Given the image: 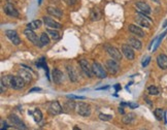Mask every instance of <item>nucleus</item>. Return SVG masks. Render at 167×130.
I'll return each mask as SVG.
<instances>
[{
	"label": "nucleus",
	"mask_w": 167,
	"mask_h": 130,
	"mask_svg": "<svg viewBox=\"0 0 167 130\" xmlns=\"http://www.w3.org/2000/svg\"><path fill=\"white\" fill-rule=\"evenodd\" d=\"M1 83L4 84L5 87H10L15 90H21L25 87V81L21 77H13V75H4L1 78Z\"/></svg>",
	"instance_id": "1"
},
{
	"label": "nucleus",
	"mask_w": 167,
	"mask_h": 130,
	"mask_svg": "<svg viewBox=\"0 0 167 130\" xmlns=\"http://www.w3.org/2000/svg\"><path fill=\"white\" fill-rule=\"evenodd\" d=\"M75 111L78 115L83 116V117H88V116L91 115V106H90L88 103L78 102V103H76Z\"/></svg>",
	"instance_id": "2"
},
{
	"label": "nucleus",
	"mask_w": 167,
	"mask_h": 130,
	"mask_svg": "<svg viewBox=\"0 0 167 130\" xmlns=\"http://www.w3.org/2000/svg\"><path fill=\"white\" fill-rule=\"evenodd\" d=\"M135 22H136L137 25H139L141 27L150 28L152 26V21L150 20V18H148L146 15L141 13L135 16Z\"/></svg>",
	"instance_id": "3"
},
{
	"label": "nucleus",
	"mask_w": 167,
	"mask_h": 130,
	"mask_svg": "<svg viewBox=\"0 0 167 130\" xmlns=\"http://www.w3.org/2000/svg\"><path fill=\"white\" fill-rule=\"evenodd\" d=\"M105 68L110 75H116L120 70V65H119L117 60L112 58L110 60H107L105 62Z\"/></svg>",
	"instance_id": "4"
},
{
	"label": "nucleus",
	"mask_w": 167,
	"mask_h": 130,
	"mask_svg": "<svg viewBox=\"0 0 167 130\" xmlns=\"http://www.w3.org/2000/svg\"><path fill=\"white\" fill-rule=\"evenodd\" d=\"M24 34L25 36L28 38V40H30L32 44H34L35 46L37 47H42L41 46V42H40V38H38V36L35 34L34 31L31 30V29H27L24 31Z\"/></svg>",
	"instance_id": "5"
},
{
	"label": "nucleus",
	"mask_w": 167,
	"mask_h": 130,
	"mask_svg": "<svg viewBox=\"0 0 167 130\" xmlns=\"http://www.w3.org/2000/svg\"><path fill=\"white\" fill-rule=\"evenodd\" d=\"M92 70L96 77L100 78H105L107 77L105 69L102 67V65H100L99 63H97V62H94V63L92 64Z\"/></svg>",
	"instance_id": "6"
},
{
	"label": "nucleus",
	"mask_w": 167,
	"mask_h": 130,
	"mask_svg": "<svg viewBox=\"0 0 167 130\" xmlns=\"http://www.w3.org/2000/svg\"><path fill=\"white\" fill-rule=\"evenodd\" d=\"M105 50H106L107 54H108L112 59H115V60H117V61L122 60V53L117 49V48H115L112 46H105Z\"/></svg>",
	"instance_id": "7"
},
{
	"label": "nucleus",
	"mask_w": 167,
	"mask_h": 130,
	"mask_svg": "<svg viewBox=\"0 0 167 130\" xmlns=\"http://www.w3.org/2000/svg\"><path fill=\"white\" fill-rule=\"evenodd\" d=\"M62 106L60 105V103L58 101H52L50 104H49V109H47V112H49L50 115L52 116H56V115H59L62 113Z\"/></svg>",
	"instance_id": "8"
},
{
	"label": "nucleus",
	"mask_w": 167,
	"mask_h": 130,
	"mask_svg": "<svg viewBox=\"0 0 167 130\" xmlns=\"http://www.w3.org/2000/svg\"><path fill=\"white\" fill-rule=\"evenodd\" d=\"M80 66H81L82 70L84 71V73L87 75L88 78H92L93 70H92V66H90L89 62H88L87 60H85V59H82V60H80Z\"/></svg>",
	"instance_id": "9"
},
{
	"label": "nucleus",
	"mask_w": 167,
	"mask_h": 130,
	"mask_svg": "<svg viewBox=\"0 0 167 130\" xmlns=\"http://www.w3.org/2000/svg\"><path fill=\"white\" fill-rule=\"evenodd\" d=\"M5 35L7 36V38L13 42L15 46H19L21 44V39H20L18 33L15 30H6L5 31Z\"/></svg>",
	"instance_id": "10"
},
{
	"label": "nucleus",
	"mask_w": 167,
	"mask_h": 130,
	"mask_svg": "<svg viewBox=\"0 0 167 130\" xmlns=\"http://www.w3.org/2000/svg\"><path fill=\"white\" fill-rule=\"evenodd\" d=\"M122 53L128 60H133L134 59V52L130 44H123L122 46Z\"/></svg>",
	"instance_id": "11"
},
{
	"label": "nucleus",
	"mask_w": 167,
	"mask_h": 130,
	"mask_svg": "<svg viewBox=\"0 0 167 130\" xmlns=\"http://www.w3.org/2000/svg\"><path fill=\"white\" fill-rule=\"evenodd\" d=\"M8 119H9V121L12 122L13 125L16 126L17 128H19V129H26L27 128V127L25 126V124L22 122V120L18 117V116L10 115L9 117H8Z\"/></svg>",
	"instance_id": "12"
},
{
	"label": "nucleus",
	"mask_w": 167,
	"mask_h": 130,
	"mask_svg": "<svg viewBox=\"0 0 167 130\" xmlns=\"http://www.w3.org/2000/svg\"><path fill=\"white\" fill-rule=\"evenodd\" d=\"M135 6L137 7V10H139V13H144V15H150L151 13V7L148 3L143 1H138L135 3Z\"/></svg>",
	"instance_id": "13"
},
{
	"label": "nucleus",
	"mask_w": 167,
	"mask_h": 130,
	"mask_svg": "<svg viewBox=\"0 0 167 130\" xmlns=\"http://www.w3.org/2000/svg\"><path fill=\"white\" fill-rule=\"evenodd\" d=\"M44 24H46L47 27L49 28H53V29H60L62 27V25L60 23H58V22H56L55 20L51 19L50 17H44Z\"/></svg>",
	"instance_id": "14"
},
{
	"label": "nucleus",
	"mask_w": 167,
	"mask_h": 130,
	"mask_svg": "<svg viewBox=\"0 0 167 130\" xmlns=\"http://www.w3.org/2000/svg\"><path fill=\"white\" fill-rule=\"evenodd\" d=\"M52 77H53L54 83L56 85H60L62 83V81H63V72H62L60 69L55 68L53 70Z\"/></svg>",
	"instance_id": "15"
},
{
	"label": "nucleus",
	"mask_w": 167,
	"mask_h": 130,
	"mask_svg": "<svg viewBox=\"0 0 167 130\" xmlns=\"http://www.w3.org/2000/svg\"><path fill=\"white\" fill-rule=\"evenodd\" d=\"M4 12H5V13H7V15L10 17H15V18L19 17V12L17 10V8L10 3H7L4 6Z\"/></svg>",
	"instance_id": "16"
},
{
	"label": "nucleus",
	"mask_w": 167,
	"mask_h": 130,
	"mask_svg": "<svg viewBox=\"0 0 167 130\" xmlns=\"http://www.w3.org/2000/svg\"><path fill=\"white\" fill-rule=\"evenodd\" d=\"M129 31L134 35H137L138 37H144V32L140 27L136 26V25H129Z\"/></svg>",
	"instance_id": "17"
},
{
	"label": "nucleus",
	"mask_w": 167,
	"mask_h": 130,
	"mask_svg": "<svg viewBox=\"0 0 167 130\" xmlns=\"http://www.w3.org/2000/svg\"><path fill=\"white\" fill-rule=\"evenodd\" d=\"M157 63L161 69H167V56L165 54H160L157 57Z\"/></svg>",
	"instance_id": "18"
},
{
	"label": "nucleus",
	"mask_w": 167,
	"mask_h": 130,
	"mask_svg": "<svg viewBox=\"0 0 167 130\" xmlns=\"http://www.w3.org/2000/svg\"><path fill=\"white\" fill-rule=\"evenodd\" d=\"M67 73H68V77H69V80L75 83L78 82V72L76 70L74 69V67L72 66H67Z\"/></svg>",
	"instance_id": "19"
},
{
	"label": "nucleus",
	"mask_w": 167,
	"mask_h": 130,
	"mask_svg": "<svg viewBox=\"0 0 167 130\" xmlns=\"http://www.w3.org/2000/svg\"><path fill=\"white\" fill-rule=\"evenodd\" d=\"M19 75L25 81V83H30L31 80H32V75H31V73L29 71H27V70L23 69V68L19 70Z\"/></svg>",
	"instance_id": "20"
},
{
	"label": "nucleus",
	"mask_w": 167,
	"mask_h": 130,
	"mask_svg": "<svg viewBox=\"0 0 167 130\" xmlns=\"http://www.w3.org/2000/svg\"><path fill=\"white\" fill-rule=\"evenodd\" d=\"M128 44H130V46L135 50H140L141 47H142L140 40H138L136 37H130L128 39Z\"/></svg>",
	"instance_id": "21"
},
{
	"label": "nucleus",
	"mask_w": 167,
	"mask_h": 130,
	"mask_svg": "<svg viewBox=\"0 0 167 130\" xmlns=\"http://www.w3.org/2000/svg\"><path fill=\"white\" fill-rule=\"evenodd\" d=\"M47 13H49L51 16L56 17V18H61V17L63 16L62 10L57 7H47Z\"/></svg>",
	"instance_id": "22"
},
{
	"label": "nucleus",
	"mask_w": 167,
	"mask_h": 130,
	"mask_svg": "<svg viewBox=\"0 0 167 130\" xmlns=\"http://www.w3.org/2000/svg\"><path fill=\"white\" fill-rule=\"evenodd\" d=\"M29 114L32 115V117L34 118L35 122L38 123V122H40V121H41V119H42V113L40 112V109H35L32 113H29Z\"/></svg>",
	"instance_id": "23"
},
{
	"label": "nucleus",
	"mask_w": 167,
	"mask_h": 130,
	"mask_svg": "<svg viewBox=\"0 0 167 130\" xmlns=\"http://www.w3.org/2000/svg\"><path fill=\"white\" fill-rule=\"evenodd\" d=\"M91 19L93 21H98L101 19V12L98 8H93L91 10Z\"/></svg>",
	"instance_id": "24"
},
{
	"label": "nucleus",
	"mask_w": 167,
	"mask_h": 130,
	"mask_svg": "<svg viewBox=\"0 0 167 130\" xmlns=\"http://www.w3.org/2000/svg\"><path fill=\"white\" fill-rule=\"evenodd\" d=\"M40 26H41V21H40V20H35V21H32L31 23H29L27 25L28 29H31V30L38 29Z\"/></svg>",
	"instance_id": "25"
},
{
	"label": "nucleus",
	"mask_w": 167,
	"mask_h": 130,
	"mask_svg": "<svg viewBox=\"0 0 167 130\" xmlns=\"http://www.w3.org/2000/svg\"><path fill=\"white\" fill-rule=\"evenodd\" d=\"M75 106H76V103L73 100L66 101L64 104V109H67V111H73V109H75Z\"/></svg>",
	"instance_id": "26"
},
{
	"label": "nucleus",
	"mask_w": 167,
	"mask_h": 130,
	"mask_svg": "<svg viewBox=\"0 0 167 130\" xmlns=\"http://www.w3.org/2000/svg\"><path fill=\"white\" fill-rule=\"evenodd\" d=\"M47 33H41V35H40V42H41V46L44 47V46H47V44H50V37H49V35H47Z\"/></svg>",
	"instance_id": "27"
},
{
	"label": "nucleus",
	"mask_w": 167,
	"mask_h": 130,
	"mask_svg": "<svg viewBox=\"0 0 167 130\" xmlns=\"http://www.w3.org/2000/svg\"><path fill=\"white\" fill-rule=\"evenodd\" d=\"M36 65H37L38 67H42L44 70H46V72H47V77L49 78V69H47V65L46 64V61H44V58H41V59H39L38 62L36 63Z\"/></svg>",
	"instance_id": "28"
},
{
	"label": "nucleus",
	"mask_w": 167,
	"mask_h": 130,
	"mask_svg": "<svg viewBox=\"0 0 167 130\" xmlns=\"http://www.w3.org/2000/svg\"><path fill=\"white\" fill-rule=\"evenodd\" d=\"M154 115L156 116V118H157V120L161 121L162 119L164 118V115H165V112L163 111L162 109H157L154 111Z\"/></svg>",
	"instance_id": "29"
},
{
	"label": "nucleus",
	"mask_w": 167,
	"mask_h": 130,
	"mask_svg": "<svg viewBox=\"0 0 167 130\" xmlns=\"http://www.w3.org/2000/svg\"><path fill=\"white\" fill-rule=\"evenodd\" d=\"M135 119V115L134 114H129V115H126L125 117L123 118V122L125 124H130L133 122V120Z\"/></svg>",
	"instance_id": "30"
},
{
	"label": "nucleus",
	"mask_w": 167,
	"mask_h": 130,
	"mask_svg": "<svg viewBox=\"0 0 167 130\" xmlns=\"http://www.w3.org/2000/svg\"><path fill=\"white\" fill-rule=\"evenodd\" d=\"M47 33L49 34L53 39H58L59 38V32L56 30H52V29H47Z\"/></svg>",
	"instance_id": "31"
},
{
	"label": "nucleus",
	"mask_w": 167,
	"mask_h": 130,
	"mask_svg": "<svg viewBox=\"0 0 167 130\" xmlns=\"http://www.w3.org/2000/svg\"><path fill=\"white\" fill-rule=\"evenodd\" d=\"M148 91L149 93L151 95H158L159 94V89L157 88V87H155V86H151V87H149V89H148Z\"/></svg>",
	"instance_id": "32"
},
{
	"label": "nucleus",
	"mask_w": 167,
	"mask_h": 130,
	"mask_svg": "<svg viewBox=\"0 0 167 130\" xmlns=\"http://www.w3.org/2000/svg\"><path fill=\"white\" fill-rule=\"evenodd\" d=\"M99 118H100V120H102V121H110L112 119V116L105 115V114H100V115H99Z\"/></svg>",
	"instance_id": "33"
},
{
	"label": "nucleus",
	"mask_w": 167,
	"mask_h": 130,
	"mask_svg": "<svg viewBox=\"0 0 167 130\" xmlns=\"http://www.w3.org/2000/svg\"><path fill=\"white\" fill-rule=\"evenodd\" d=\"M64 2L67 5H73L76 3V0H64Z\"/></svg>",
	"instance_id": "34"
},
{
	"label": "nucleus",
	"mask_w": 167,
	"mask_h": 130,
	"mask_svg": "<svg viewBox=\"0 0 167 130\" xmlns=\"http://www.w3.org/2000/svg\"><path fill=\"white\" fill-rule=\"evenodd\" d=\"M150 60H151V57H146V58H144V61L142 62V66H146L149 63H150Z\"/></svg>",
	"instance_id": "35"
},
{
	"label": "nucleus",
	"mask_w": 167,
	"mask_h": 130,
	"mask_svg": "<svg viewBox=\"0 0 167 130\" xmlns=\"http://www.w3.org/2000/svg\"><path fill=\"white\" fill-rule=\"evenodd\" d=\"M39 91H41V89H40V88H37V87H34V88L30 89L29 91H28V93H32V92H39Z\"/></svg>",
	"instance_id": "36"
},
{
	"label": "nucleus",
	"mask_w": 167,
	"mask_h": 130,
	"mask_svg": "<svg viewBox=\"0 0 167 130\" xmlns=\"http://www.w3.org/2000/svg\"><path fill=\"white\" fill-rule=\"evenodd\" d=\"M69 98H74V99H85L84 96H75V95H69Z\"/></svg>",
	"instance_id": "37"
},
{
	"label": "nucleus",
	"mask_w": 167,
	"mask_h": 130,
	"mask_svg": "<svg viewBox=\"0 0 167 130\" xmlns=\"http://www.w3.org/2000/svg\"><path fill=\"white\" fill-rule=\"evenodd\" d=\"M8 127L6 125V123H4V121L3 120H1V129L3 130V129H7Z\"/></svg>",
	"instance_id": "38"
},
{
	"label": "nucleus",
	"mask_w": 167,
	"mask_h": 130,
	"mask_svg": "<svg viewBox=\"0 0 167 130\" xmlns=\"http://www.w3.org/2000/svg\"><path fill=\"white\" fill-rule=\"evenodd\" d=\"M0 88H1V93H4L5 92V89H6V87L4 86L3 83H0Z\"/></svg>",
	"instance_id": "39"
},
{
	"label": "nucleus",
	"mask_w": 167,
	"mask_h": 130,
	"mask_svg": "<svg viewBox=\"0 0 167 130\" xmlns=\"http://www.w3.org/2000/svg\"><path fill=\"white\" fill-rule=\"evenodd\" d=\"M128 106H130L131 109H136V107H138V104L137 103H128Z\"/></svg>",
	"instance_id": "40"
},
{
	"label": "nucleus",
	"mask_w": 167,
	"mask_h": 130,
	"mask_svg": "<svg viewBox=\"0 0 167 130\" xmlns=\"http://www.w3.org/2000/svg\"><path fill=\"white\" fill-rule=\"evenodd\" d=\"M119 113H120V114H122V115H124V113H125V112H124V109H123V107H119Z\"/></svg>",
	"instance_id": "41"
},
{
	"label": "nucleus",
	"mask_w": 167,
	"mask_h": 130,
	"mask_svg": "<svg viewBox=\"0 0 167 130\" xmlns=\"http://www.w3.org/2000/svg\"><path fill=\"white\" fill-rule=\"evenodd\" d=\"M115 89H116V91H119V90H120L121 89V86H120V85H119V84H117V85H116V86H115Z\"/></svg>",
	"instance_id": "42"
},
{
	"label": "nucleus",
	"mask_w": 167,
	"mask_h": 130,
	"mask_svg": "<svg viewBox=\"0 0 167 130\" xmlns=\"http://www.w3.org/2000/svg\"><path fill=\"white\" fill-rule=\"evenodd\" d=\"M108 88V86H105V87H101V88H98L97 90H103V89H107Z\"/></svg>",
	"instance_id": "43"
},
{
	"label": "nucleus",
	"mask_w": 167,
	"mask_h": 130,
	"mask_svg": "<svg viewBox=\"0 0 167 130\" xmlns=\"http://www.w3.org/2000/svg\"><path fill=\"white\" fill-rule=\"evenodd\" d=\"M153 1H155L156 3H160V1H159V0H153Z\"/></svg>",
	"instance_id": "44"
},
{
	"label": "nucleus",
	"mask_w": 167,
	"mask_h": 130,
	"mask_svg": "<svg viewBox=\"0 0 167 130\" xmlns=\"http://www.w3.org/2000/svg\"><path fill=\"white\" fill-rule=\"evenodd\" d=\"M41 1H42V0H38V3H39V4H41Z\"/></svg>",
	"instance_id": "45"
}]
</instances>
